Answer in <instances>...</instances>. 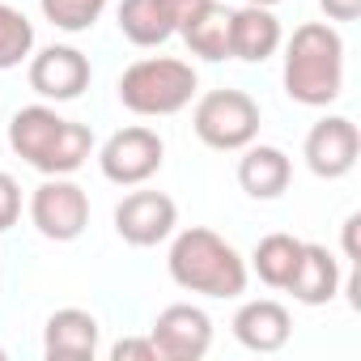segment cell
I'll return each mask as SVG.
<instances>
[{"label": "cell", "instance_id": "cell-1", "mask_svg": "<svg viewBox=\"0 0 361 361\" xmlns=\"http://www.w3.org/2000/svg\"><path fill=\"white\" fill-rule=\"evenodd\" d=\"M9 149L30 170H39L43 178L77 174L90 161V153H94V132L85 123H77V119H64L47 102H35V106L13 111V119H9Z\"/></svg>", "mask_w": 361, "mask_h": 361}, {"label": "cell", "instance_id": "cell-2", "mask_svg": "<svg viewBox=\"0 0 361 361\" xmlns=\"http://www.w3.org/2000/svg\"><path fill=\"white\" fill-rule=\"evenodd\" d=\"M166 272L178 289L200 293V298H243L247 293V259L234 243H226L209 226L178 230L166 255Z\"/></svg>", "mask_w": 361, "mask_h": 361}, {"label": "cell", "instance_id": "cell-3", "mask_svg": "<svg viewBox=\"0 0 361 361\" xmlns=\"http://www.w3.org/2000/svg\"><path fill=\"white\" fill-rule=\"evenodd\" d=\"M285 94L298 106H331L344 94V39L327 22H306L285 43Z\"/></svg>", "mask_w": 361, "mask_h": 361}, {"label": "cell", "instance_id": "cell-4", "mask_svg": "<svg viewBox=\"0 0 361 361\" xmlns=\"http://www.w3.org/2000/svg\"><path fill=\"white\" fill-rule=\"evenodd\" d=\"M200 90V77L188 60H174V56H145L136 64H128L119 73V102L132 115L145 119H161V115H178L183 106H192Z\"/></svg>", "mask_w": 361, "mask_h": 361}, {"label": "cell", "instance_id": "cell-5", "mask_svg": "<svg viewBox=\"0 0 361 361\" xmlns=\"http://www.w3.org/2000/svg\"><path fill=\"white\" fill-rule=\"evenodd\" d=\"M196 136L217 153H238L259 136V102L247 90H209L192 111Z\"/></svg>", "mask_w": 361, "mask_h": 361}, {"label": "cell", "instance_id": "cell-6", "mask_svg": "<svg viewBox=\"0 0 361 361\" xmlns=\"http://www.w3.org/2000/svg\"><path fill=\"white\" fill-rule=\"evenodd\" d=\"M166 161V140L145 128V123H132V128H119L102 149H98V170L106 183L115 188H140L161 170Z\"/></svg>", "mask_w": 361, "mask_h": 361}, {"label": "cell", "instance_id": "cell-7", "mask_svg": "<svg viewBox=\"0 0 361 361\" xmlns=\"http://www.w3.org/2000/svg\"><path fill=\"white\" fill-rule=\"evenodd\" d=\"M30 226L47 243H73L90 226V196L68 174H51L30 196Z\"/></svg>", "mask_w": 361, "mask_h": 361}, {"label": "cell", "instance_id": "cell-8", "mask_svg": "<svg viewBox=\"0 0 361 361\" xmlns=\"http://www.w3.org/2000/svg\"><path fill=\"white\" fill-rule=\"evenodd\" d=\"M204 5L209 0H119L115 22H119V35L132 47H161Z\"/></svg>", "mask_w": 361, "mask_h": 361}, {"label": "cell", "instance_id": "cell-9", "mask_svg": "<svg viewBox=\"0 0 361 361\" xmlns=\"http://www.w3.org/2000/svg\"><path fill=\"white\" fill-rule=\"evenodd\" d=\"M149 340L157 348V361H200L213 348V319L192 302H174L153 319Z\"/></svg>", "mask_w": 361, "mask_h": 361}, {"label": "cell", "instance_id": "cell-10", "mask_svg": "<svg viewBox=\"0 0 361 361\" xmlns=\"http://www.w3.org/2000/svg\"><path fill=\"white\" fill-rule=\"evenodd\" d=\"M26 81H30V90L43 102H73V98H81L90 90L94 68H90V56L85 51H77L68 43H51L39 56H30Z\"/></svg>", "mask_w": 361, "mask_h": 361}, {"label": "cell", "instance_id": "cell-11", "mask_svg": "<svg viewBox=\"0 0 361 361\" xmlns=\"http://www.w3.org/2000/svg\"><path fill=\"white\" fill-rule=\"evenodd\" d=\"M357 153H361V136H357V123L348 115H323L306 132V145H302L306 170L314 178H327V183H331V178L353 174Z\"/></svg>", "mask_w": 361, "mask_h": 361}, {"label": "cell", "instance_id": "cell-12", "mask_svg": "<svg viewBox=\"0 0 361 361\" xmlns=\"http://www.w3.org/2000/svg\"><path fill=\"white\" fill-rule=\"evenodd\" d=\"M178 204L166 192H128L115 204V234L128 247H157L174 234Z\"/></svg>", "mask_w": 361, "mask_h": 361}, {"label": "cell", "instance_id": "cell-13", "mask_svg": "<svg viewBox=\"0 0 361 361\" xmlns=\"http://www.w3.org/2000/svg\"><path fill=\"white\" fill-rule=\"evenodd\" d=\"M98 344H102V327L81 306H64V310L47 314V323H43L47 361H94Z\"/></svg>", "mask_w": 361, "mask_h": 361}, {"label": "cell", "instance_id": "cell-14", "mask_svg": "<svg viewBox=\"0 0 361 361\" xmlns=\"http://www.w3.org/2000/svg\"><path fill=\"white\" fill-rule=\"evenodd\" d=\"M234 340L251 353H281L293 336V319L281 302L272 298H255V302H243L238 314H234Z\"/></svg>", "mask_w": 361, "mask_h": 361}, {"label": "cell", "instance_id": "cell-15", "mask_svg": "<svg viewBox=\"0 0 361 361\" xmlns=\"http://www.w3.org/2000/svg\"><path fill=\"white\" fill-rule=\"evenodd\" d=\"M238 188L251 196V200H281L289 192V178H293V161L285 149L276 145H247L238 149Z\"/></svg>", "mask_w": 361, "mask_h": 361}, {"label": "cell", "instance_id": "cell-16", "mask_svg": "<svg viewBox=\"0 0 361 361\" xmlns=\"http://www.w3.org/2000/svg\"><path fill=\"white\" fill-rule=\"evenodd\" d=\"M281 22L272 9L259 5H243L230 13V60H247V64H264L281 51Z\"/></svg>", "mask_w": 361, "mask_h": 361}, {"label": "cell", "instance_id": "cell-17", "mask_svg": "<svg viewBox=\"0 0 361 361\" xmlns=\"http://www.w3.org/2000/svg\"><path fill=\"white\" fill-rule=\"evenodd\" d=\"M340 281H344L340 259L319 243H302V259H298L285 293H293V302H302V306H327L340 293Z\"/></svg>", "mask_w": 361, "mask_h": 361}, {"label": "cell", "instance_id": "cell-18", "mask_svg": "<svg viewBox=\"0 0 361 361\" xmlns=\"http://www.w3.org/2000/svg\"><path fill=\"white\" fill-rule=\"evenodd\" d=\"M230 13L234 9L217 5V0H209L204 9H196L183 22V30H178V35H183V43H188V51L200 56V60H209V64L230 60Z\"/></svg>", "mask_w": 361, "mask_h": 361}, {"label": "cell", "instance_id": "cell-19", "mask_svg": "<svg viewBox=\"0 0 361 361\" xmlns=\"http://www.w3.org/2000/svg\"><path fill=\"white\" fill-rule=\"evenodd\" d=\"M298 259H302V238H293V234H268L251 251V272L268 289H285L289 276H293V268H298Z\"/></svg>", "mask_w": 361, "mask_h": 361}, {"label": "cell", "instance_id": "cell-20", "mask_svg": "<svg viewBox=\"0 0 361 361\" xmlns=\"http://www.w3.org/2000/svg\"><path fill=\"white\" fill-rule=\"evenodd\" d=\"M30 56H35V26H30V18L0 0V73L18 68Z\"/></svg>", "mask_w": 361, "mask_h": 361}, {"label": "cell", "instance_id": "cell-21", "mask_svg": "<svg viewBox=\"0 0 361 361\" xmlns=\"http://www.w3.org/2000/svg\"><path fill=\"white\" fill-rule=\"evenodd\" d=\"M106 5H111V0H39L43 18H47L56 30H64V35H85V30H94V22L106 13Z\"/></svg>", "mask_w": 361, "mask_h": 361}, {"label": "cell", "instance_id": "cell-22", "mask_svg": "<svg viewBox=\"0 0 361 361\" xmlns=\"http://www.w3.org/2000/svg\"><path fill=\"white\" fill-rule=\"evenodd\" d=\"M18 217H22V183L9 170H0V234L13 230Z\"/></svg>", "mask_w": 361, "mask_h": 361}, {"label": "cell", "instance_id": "cell-23", "mask_svg": "<svg viewBox=\"0 0 361 361\" xmlns=\"http://www.w3.org/2000/svg\"><path fill=\"white\" fill-rule=\"evenodd\" d=\"M106 357H111V361H157V348H153L149 336H128V340L111 344Z\"/></svg>", "mask_w": 361, "mask_h": 361}, {"label": "cell", "instance_id": "cell-24", "mask_svg": "<svg viewBox=\"0 0 361 361\" xmlns=\"http://www.w3.org/2000/svg\"><path fill=\"white\" fill-rule=\"evenodd\" d=\"M319 9L331 22H357L361 18V0H319Z\"/></svg>", "mask_w": 361, "mask_h": 361}, {"label": "cell", "instance_id": "cell-25", "mask_svg": "<svg viewBox=\"0 0 361 361\" xmlns=\"http://www.w3.org/2000/svg\"><path fill=\"white\" fill-rule=\"evenodd\" d=\"M357 230H361V213H348L344 217V259H361V247H357Z\"/></svg>", "mask_w": 361, "mask_h": 361}, {"label": "cell", "instance_id": "cell-26", "mask_svg": "<svg viewBox=\"0 0 361 361\" xmlns=\"http://www.w3.org/2000/svg\"><path fill=\"white\" fill-rule=\"evenodd\" d=\"M247 5H259V9H276L281 0H247Z\"/></svg>", "mask_w": 361, "mask_h": 361}, {"label": "cell", "instance_id": "cell-27", "mask_svg": "<svg viewBox=\"0 0 361 361\" xmlns=\"http://www.w3.org/2000/svg\"><path fill=\"white\" fill-rule=\"evenodd\" d=\"M0 361H5V348H0Z\"/></svg>", "mask_w": 361, "mask_h": 361}]
</instances>
